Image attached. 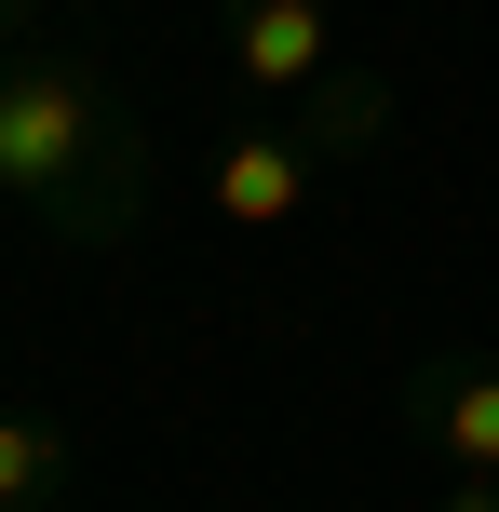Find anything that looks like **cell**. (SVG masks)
Returning <instances> with one entry per match:
<instances>
[{"label":"cell","mask_w":499,"mask_h":512,"mask_svg":"<svg viewBox=\"0 0 499 512\" xmlns=\"http://www.w3.org/2000/svg\"><path fill=\"white\" fill-rule=\"evenodd\" d=\"M0 203L54 243H135L149 216V135L95 54H0Z\"/></svg>","instance_id":"6da1fadb"},{"label":"cell","mask_w":499,"mask_h":512,"mask_svg":"<svg viewBox=\"0 0 499 512\" xmlns=\"http://www.w3.org/2000/svg\"><path fill=\"white\" fill-rule=\"evenodd\" d=\"M216 54H230L243 95L297 108L311 81H338V27H324V0H216Z\"/></svg>","instance_id":"7a4b0ae2"},{"label":"cell","mask_w":499,"mask_h":512,"mask_svg":"<svg viewBox=\"0 0 499 512\" xmlns=\"http://www.w3.org/2000/svg\"><path fill=\"white\" fill-rule=\"evenodd\" d=\"M405 432H419L446 472H499V364H473V351L405 364Z\"/></svg>","instance_id":"3957f363"},{"label":"cell","mask_w":499,"mask_h":512,"mask_svg":"<svg viewBox=\"0 0 499 512\" xmlns=\"http://www.w3.org/2000/svg\"><path fill=\"white\" fill-rule=\"evenodd\" d=\"M324 176H338V162H324V135L257 122V135H230V149H216V216H230V230H284Z\"/></svg>","instance_id":"277c9868"},{"label":"cell","mask_w":499,"mask_h":512,"mask_svg":"<svg viewBox=\"0 0 499 512\" xmlns=\"http://www.w3.org/2000/svg\"><path fill=\"white\" fill-rule=\"evenodd\" d=\"M68 486H81V432L0 405V512H68Z\"/></svg>","instance_id":"5b68a950"},{"label":"cell","mask_w":499,"mask_h":512,"mask_svg":"<svg viewBox=\"0 0 499 512\" xmlns=\"http://www.w3.org/2000/svg\"><path fill=\"white\" fill-rule=\"evenodd\" d=\"M432 512H499V472H446V499Z\"/></svg>","instance_id":"8992f818"},{"label":"cell","mask_w":499,"mask_h":512,"mask_svg":"<svg viewBox=\"0 0 499 512\" xmlns=\"http://www.w3.org/2000/svg\"><path fill=\"white\" fill-rule=\"evenodd\" d=\"M27 14H41V0H0V54H27Z\"/></svg>","instance_id":"52a82bcc"}]
</instances>
